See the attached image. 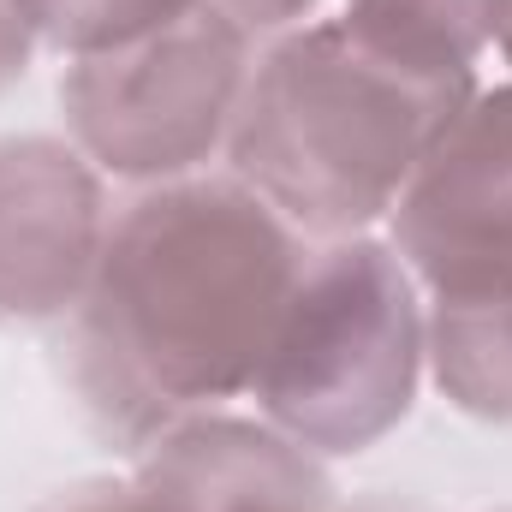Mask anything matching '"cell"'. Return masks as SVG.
<instances>
[{"instance_id":"cell-3","label":"cell","mask_w":512,"mask_h":512,"mask_svg":"<svg viewBox=\"0 0 512 512\" xmlns=\"http://www.w3.org/2000/svg\"><path fill=\"white\" fill-rule=\"evenodd\" d=\"M423 364L429 304L399 251L370 233L322 239L298 262L251 399L316 459H346L405 423Z\"/></svg>"},{"instance_id":"cell-9","label":"cell","mask_w":512,"mask_h":512,"mask_svg":"<svg viewBox=\"0 0 512 512\" xmlns=\"http://www.w3.org/2000/svg\"><path fill=\"white\" fill-rule=\"evenodd\" d=\"M346 24L417 72L477 78V60L507 36L512 0H346Z\"/></svg>"},{"instance_id":"cell-2","label":"cell","mask_w":512,"mask_h":512,"mask_svg":"<svg viewBox=\"0 0 512 512\" xmlns=\"http://www.w3.org/2000/svg\"><path fill=\"white\" fill-rule=\"evenodd\" d=\"M471 90L477 78L417 72L370 48L346 18L298 24L251 60L227 161L286 227L352 239L387 221Z\"/></svg>"},{"instance_id":"cell-4","label":"cell","mask_w":512,"mask_h":512,"mask_svg":"<svg viewBox=\"0 0 512 512\" xmlns=\"http://www.w3.org/2000/svg\"><path fill=\"white\" fill-rule=\"evenodd\" d=\"M251 60V36L197 0L161 30L66 66V137L96 161V173L131 185L191 179L227 149Z\"/></svg>"},{"instance_id":"cell-10","label":"cell","mask_w":512,"mask_h":512,"mask_svg":"<svg viewBox=\"0 0 512 512\" xmlns=\"http://www.w3.org/2000/svg\"><path fill=\"white\" fill-rule=\"evenodd\" d=\"M12 6L36 42L84 60V54H102V48H120V42L161 30L167 18L191 12L197 0H12Z\"/></svg>"},{"instance_id":"cell-7","label":"cell","mask_w":512,"mask_h":512,"mask_svg":"<svg viewBox=\"0 0 512 512\" xmlns=\"http://www.w3.org/2000/svg\"><path fill=\"white\" fill-rule=\"evenodd\" d=\"M149 512H334V483L310 447L268 417L197 411L155 435L137 459Z\"/></svg>"},{"instance_id":"cell-15","label":"cell","mask_w":512,"mask_h":512,"mask_svg":"<svg viewBox=\"0 0 512 512\" xmlns=\"http://www.w3.org/2000/svg\"><path fill=\"white\" fill-rule=\"evenodd\" d=\"M507 512H512V507H507Z\"/></svg>"},{"instance_id":"cell-14","label":"cell","mask_w":512,"mask_h":512,"mask_svg":"<svg viewBox=\"0 0 512 512\" xmlns=\"http://www.w3.org/2000/svg\"><path fill=\"white\" fill-rule=\"evenodd\" d=\"M501 54H507V66H512V24H507V36H501Z\"/></svg>"},{"instance_id":"cell-13","label":"cell","mask_w":512,"mask_h":512,"mask_svg":"<svg viewBox=\"0 0 512 512\" xmlns=\"http://www.w3.org/2000/svg\"><path fill=\"white\" fill-rule=\"evenodd\" d=\"M30 48H36V36L24 30L18 6H12V0H0V90H12V84L24 78V66H30Z\"/></svg>"},{"instance_id":"cell-8","label":"cell","mask_w":512,"mask_h":512,"mask_svg":"<svg viewBox=\"0 0 512 512\" xmlns=\"http://www.w3.org/2000/svg\"><path fill=\"white\" fill-rule=\"evenodd\" d=\"M429 304V376L483 423H512V280L435 292Z\"/></svg>"},{"instance_id":"cell-1","label":"cell","mask_w":512,"mask_h":512,"mask_svg":"<svg viewBox=\"0 0 512 512\" xmlns=\"http://www.w3.org/2000/svg\"><path fill=\"white\" fill-rule=\"evenodd\" d=\"M298 262V227L233 173L143 185L72 310V382L90 417L149 447L179 417L251 393Z\"/></svg>"},{"instance_id":"cell-12","label":"cell","mask_w":512,"mask_h":512,"mask_svg":"<svg viewBox=\"0 0 512 512\" xmlns=\"http://www.w3.org/2000/svg\"><path fill=\"white\" fill-rule=\"evenodd\" d=\"M42 512H149L137 483H78L66 495H54Z\"/></svg>"},{"instance_id":"cell-5","label":"cell","mask_w":512,"mask_h":512,"mask_svg":"<svg viewBox=\"0 0 512 512\" xmlns=\"http://www.w3.org/2000/svg\"><path fill=\"white\" fill-rule=\"evenodd\" d=\"M387 227V245L429 298L512 280V84L459 102L411 167Z\"/></svg>"},{"instance_id":"cell-11","label":"cell","mask_w":512,"mask_h":512,"mask_svg":"<svg viewBox=\"0 0 512 512\" xmlns=\"http://www.w3.org/2000/svg\"><path fill=\"white\" fill-rule=\"evenodd\" d=\"M203 6L233 18L245 36H286V30H298L316 12V0H203Z\"/></svg>"},{"instance_id":"cell-6","label":"cell","mask_w":512,"mask_h":512,"mask_svg":"<svg viewBox=\"0 0 512 512\" xmlns=\"http://www.w3.org/2000/svg\"><path fill=\"white\" fill-rule=\"evenodd\" d=\"M96 161L72 137H0V316H72L108 245Z\"/></svg>"}]
</instances>
